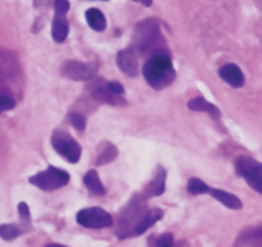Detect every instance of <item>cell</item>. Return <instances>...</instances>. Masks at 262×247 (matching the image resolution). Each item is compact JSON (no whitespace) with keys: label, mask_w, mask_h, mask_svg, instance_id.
Wrapping results in <instances>:
<instances>
[{"label":"cell","mask_w":262,"mask_h":247,"mask_svg":"<svg viewBox=\"0 0 262 247\" xmlns=\"http://www.w3.org/2000/svg\"><path fill=\"white\" fill-rule=\"evenodd\" d=\"M161 209H150L146 204V197L142 195L135 196L118 217L115 233L120 240L143 235L148 228L152 227L158 220L163 218Z\"/></svg>","instance_id":"6da1fadb"},{"label":"cell","mask_w":262,"mask_h":247,"mask_svg":"<svg viewBox=\"0 0 262 247\" xmlns=\"http://www.w3.org/2000/svg\"><path fill=\"white\" fill-rule=\"evenodd\" d=\"M142 74L146 82L155 90H163L176 79V69L168 53L155 54L145 61Z\"/></svg>","instance_id":"7a4b0ae2"},{"label":"cell","mask_w":262,"mask_h":247,"mask_svg":"<svg viewBox=\"0 0 262 247\" xmlns=\"http://www.w3.org/2000/svg\"><path fill=\"white\" fill-rule=\"evenodd\" d=\"M133 50L138 51L141 55H147L151 54V56L155 54H161L160 49L165 46V41L161 36L160 26L159 22L154 18H147L142 22L137 23L135 28V35H133Z\"/></svg>","instance_id":"3957f363"},{"label":"cell","mask_w":262,"mask_h":247,"mask_svg":"<svg viewBox=\"0 0 262 247\" xmlns=\"http://www.w3.org/2000/svg\"><path fill=\"white\" fill-rule=\"evenodd\" d=\"M71 181V176L64 169L56 167H48V169L30 177V183L38 187L42 191H55L67 186Z\"/></svg>","instance_id":"277c9868"},{"label":"cell","mask_w":262,"mask_h":247,"mask_svg":"<svg viewBox=\"0 0 262 247\" xmlns=\"http://www.w3.org/2000/svg\"><path fill=\"white\" fill-rule=\"evenodd\" d=\"M51 145L59 155L71 164L78 163L82 156V148L69 132L55 130L51 136Z\"/></svg>","instance_id":"5b68a950"},{"label":"cell","mask_w":262,"mask_h":247,"mask_svg":"<svg viewBox=\"0 0 262 247\" xmlns=\"http://www.w3.org/2000/svg\"><path fill=\"white\" fill-rule=\"evenodd\" d=\"M235 172L238 176L245 178L257 194H262V166L260 161L250 156H239L235 160Z\"/></svg>","instance_id":"8992f818"},{"label":"cell","mask_w":262,"mask_h":247,"mask_svg":"<svg viewBox=\"0 0 262 247\" xmlns=\"http://www.w3.org/2000/svg\"><path fill=\"white\" fill-rule=\"evenodd\" d=\"M76 220L79 225L90 230H102L113 225L112 215L99 207L79 210L76 215Z\"/></svg>","instance_id":"52a82bcc"},{"label":"cell","mask_w":262,"mask_h":247,"mask_svg":"<svg viewBox=\"0 0 262 247\" xmlns=\"http://www.w3.org/2000/svg\"><path fill=\"white\" fill-rule=\"evenodd\" d=\"M54 18L53 26H51V36L55 43L61 44L66 41L69 33V23L67 19V13H68L71 4L68 0H54Z\"/></svg>","instance_id":"ba28073f"},{"label":"cell","mask_w":262,"mask_h":247,"mask_svg":"<svg viewBox=\"0 0 262 247\" xmlns=\"http://www.w3.org/2000/svg\"><path fill=\"white\" fill-rule=\"evenodd\" d=\"M97 66L95 63L68 60L61 66L60 73L72 81H90L97 76Z\"/></svg>","instance_id":"9c48e42d"},{"label":"cell","mask_w":262,"mask_h":247,"mask_svg":"<svg viewBox=\"0 0 262 247\" xmlns=\"http://www.w3.org/2000/svg\"><path fill=\"white\" fill-rule=\"evenodd\" d=\"M117 66L128 77H136L138 74V72H140L137 55H136V51L132 48L123 49V50H120L118 53Z\"/></svg>","instance_id":"30bf717a"},{"label":"cell","mask_w":262,"mask_h":247,"mask_svg":"<svg viewBox=\"0 0 262 247\" xmlns=\"http://www.w3.org/2000/svg\"><path fill=\"white\" fill-rule=\"evenodd\" d=\"M220 78L228 85H230L234 89H241L245 86V74H243L242 69L234 63L224 64L222 68L219 69Z\"/></svg>","instance_id":"8fae6325"},{"label":"cell","mask_w":262,"mask_h":247,"mask_svg":"<svg viewBox=\"0 0 262 247\" xmlns=\"http://www.w3.org/2000/svg\"><path fill=\"white\" fill-rule=\"evenodd\" d=\"M206 194L211 195L214 199H216L217 201L222 202L224 207H227L228 209H233V210H239L243 208L242 201L238 199L235 195L229 194V192L224 191V190H219V189H214V187H207Z\"/></svg>","instance_id":"7c38bea8"},{"label":"cell","mask_w":262,"mask_h":247,"mask_svg":"<svg viewBox=\"0 0 262 247\" xmlns=\"http://www.w3.org/2000/svg\"><path fill=\"white\" fill-rule=\"evenodd\" d=\"M165 179H166V172L163 167H159L158 172H156L155 177H154L152 181L147 184V187L143 191L142 196H145L146 199L148 197H155L160 196L165 191Z\"/></svg>","instance_id":"4fadbf2b"},{"label":"cell","mask_w":262,"mask_h":247,"mask_svg":"<svg viewBox=\"0 0 262 247\" xmlns=\"http://www.w3.org/2000/svg\"><path fill=\"white\" fill-rule=\"evenodd\" d=\"M31 223H20V224H14V223H8V224H0V238L4 241H14L19 236L25 235L28 231H31Z\"/></svg>","instance_id":"5bb4252c"},{"label":"cell","mask_w":262,"mask_h":247,"mask_svg":"<svg viewBox=\"0 0 262 247\" xmlns=\"http://www.w3.org/2000/svg\"><path fill=\"white\" fill-rule=\"evenodd\" d=\"M92 96L95 100L101 102H106V104L112 105H124L125 100L122 96H118V95L112 94L109 90L106 89V84H99L94 87L92 90Z\"/></svg>","instance_id":"9a60e30c"},{"label":"cell","mask_w":262,"mask_h":247,"mask_svg":"<svg viewBox=\"0 0 262 247\" xmlns=\"http://www.w3.org/2000/svg\"><path fill=\"white\" fill-rule=\"evenodd\" d=\"M187 107H188V109L193 110V112L207 113V114H210L212 118H215V119H219V118L222 117V113H220L219 108H217L216 105L209 102L207 100H205L204 97H201V96L194 97V99L189 100L188 104H187Z\"/></svg>","instance_id":"2e32d148"},{"label":"cell","mask_w":262,"mask_h":247,"mask_svg":"<svg viewBox=\"0 0 262 247\" xmlns=\"http://www.w3.org/2000/svg\"><path fill=\"white\" fill-rule=\"evenodd\" d=\"M86 20L87 25L96 32H102L106 28V18L104 13L96 8H90L86 10Z\"/></svg>","instance_id":"e0dca14e"},{"label":"cell","mask_w":262,"mask_h":247,"mask_svg":"<svg viewBox=\"0 0 262 247\" xmlns=\"http://www.w3.org/2000/svg\"><path fill=\"white\" fill-rule=\"evenodd\" d=\"M83 182H84V186L87 187L90 192H91L94 196H104L106 194V190H105L104 184L101 183L100 181L99 176H97V172L96 171H89L83 177Z\"/></svg>","instance_id":"ac0fdd59"},{"label":"cell","mask_w":262,"mask_h":247,"mask_svg":"<svg viewBox=\"0 0 262 247\" xmlns=\"http://www.w3.org/2000/svg\"><path fill=\"white\" fill-rule=\"evenodd\" d=\"M118 155V150L113 143L102 142L97 148V156H96V166H102V164L110 163L114 160Z\"/></svg>","instance_id":"d6986e66"},{"label":"cell","mask_w":262,"mask_h":247,"mask_svg":"<svg viewBox=\"0 0 262 247\" xmlns=\"http://www.w3.org/2000/svg\"><path fill=\"white\" fill-rule=\"evenodd\" d=\"M207 187L209 186L200 178H191L187 184V191L191 195H205Z\"/></svg>","instance_id":"ffe728a7"},{"label":"cell","mask_w":262,"mask_h":247,"mask_svg":"<svg viewBox=\"0 0 262 247\" xmlns=\"http://www.w3.org/2000/svg\"><path fill=\"white\" fill-rule=\"evenodd\" d=\"M68 119H69V122H71V125L73 126L76 130L84 131V128H86V118H84L81 113H78V112L69 113Z\"/></svg>","instance_id":"44dd1931"},{"label":"cell","mask_w":262,"mask_h":247,"mask_svg":"<svg viewBox=\"0 0 262 247\" xmlns=\"http://www.w3.org/2000/svg\"><path fill=\"white\" fill-rule=\"evenodd\" d=\"M174 245V236L170 232H165L159 236L154 242L155 247H173Z\"/></svg>","instance_id":"7402d4cb"},{"label":"cell","mask_w":262,"mask_h":247,"mask_svg":"<svg viewBox=\"0 0 262 247\" xmlns=\"http://www.w3.org/2000/svg\"><path fill=\"white\" fill-rule=\"evenodd\" d=\"M15 107V100L8 95H0V114L4 112H9Z\"/></svg>","instance_id":"603a6c76"},{"label":"cell","mask_w":262,"mask_h":247,"mask_svg":"<svg viewBox=\"0 0 262 247\" xmlns=\"http://www.w3.org/2000/svg\"><path fill=\"white\" fill-rule=\"evenodd\" d=\"M18 213H19L20 222L31 223L30 208H28V205L26 202H19V205H18Z\"/></svg>","instance_id":"cb8c5ba5"},{"label":"cell","mask_w":262,"mask_h":247,"mask_svg":"<svg viewBox=\"0 0 262 247\" xmlns=\"http://www.w3.org/2000/svg\"><path fill=\"white\" fill-rule=\"evenodd\" d=\"M106 89L109 90L112 94L114 95H118V96H122V95H124L125 90L124 87H123L122 84H119L118 81H110L106 84Z\"/></svg>","instance_id":"d4e9b609"},{"label":"cell","mask_w":262,"mask_h":247,"mask_svg":"<svg viewBox=\"0 0 262 247\" xmlns=\"http://www.w3.org/2000/svg\"><path fill=\"white\" fill-rule=\"evenodd\" d=\"M54 0H35L33 2V5L35 8H48L49 5L53 4Z\"/></svg>","instance_id":"484cf974"},{"label":"cell","mask_w":262,"mask_h":247,"mask_svg":"<svg viewBox=\"0 0 262 247\" xmlns=\"http://www.w3.org/2000/svg\"><path fill=\"white\" fill-rule=\"evenodd\" d=\"M133 2L141 3V4H143L145 7H151V5H152V0H133Z\"/></svg>","instance_id":"4316f807"},{"label":"cell","mask_w":262,"mask_h":247,"mask_svg":"<svg viewBox=\"0 0 262 247\" xmlns=\"http://www.w3.org/2000/svg\"><path fill=\"white\" fill-rule=\"evenodd\" d=\"M45 247H66V246L59 245V243H50V245H48V246H45Z\"/></svg>","instance_id":"83f0119b"},{"label":"cell","mask_w":262,"mask_h":247,"mask_svg":"<svg viewBox=\"0 0 262 247\" xmlns=\"http://www.w3.org/2000/svg\"><path fill=\"white\" fill-rule=\"evenodd\" d=\"M101 2H107V0H101Z\"/></svg>","instance_id":"f1b7e54d"}]
</instances>
